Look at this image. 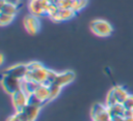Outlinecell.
I'll return each instance as SVG.
<instances>
[{
    "label": "cell",
    "instance_id": "1",
    "mask_svg": "<svg viewBox=\"0 0 133 121\" xmlns=\"http://www.w3.org/2000/svg\"><path fill=\"white\" fill-rule=\"evenodd\" d=\"M128 95L129 93L125 88H123L122 86H114L109 90L106 97L105 104L107 107H110L115 103H123L128 97Z\"/></svg>",
    "mask_w": 133,
    "mask_h": 121
},
{
    "label": "cell",
    "instance_id": "2",
    "mask_svg": "<svg viewBox=\"0 0 133 121\" xmlns=\"http://www.w3.org/2000/svg\"><path fill=\"white\" fill-rule=\"evenodd\" d=\"M90 30L97 36L107 37L112 33L113 28L109 22L102 19H96L90 23Z\"/></svg>",
    "mask_w": 133,
    "mask_h": 121
},
{
    "label": "cell",
    "instance_id": "3",
    "mask_svg": "<svg viewBox=\"0 0 133 121\" xmlns=\"http://www.w3.org/2000/svg\"><path fill=\"white\" fill-rule=\"evenodd\" d=\"M50 6L51 3L48 0H30L28 5L30 14L36 16L38 18L42 16H47Z\"/></svg>",
    "mask_w": 133,
    "mask_h": 121
},
{
    "label": "cell",
    "instance_id": "4",
    "mask_svg": "<svg viewBox=\"0 0 133 121\" xmlns=\"http://www.w3.org/2000/svg\"><path fill=\"white\" fill-rule=\"evenodd\" d=\"M21 81L22 80H20V79L2 73L1 85L4 89V91L6 93H8L9 95H11V94L16 93L17 91L21 90Z\"/></svg>",
    "mask_w": 133,
    "mask_h": 121
},
{
    "label": "cell",
    "instance_id": "5",
    "mask_svg": "<svg viewBox=\"0 0 133 121\" xmlns=\"http://www.w3.org/2000/svg\"><path fill=\"white\" fill-rule=\"evenodd\" d=\"M91 121H110L111 117L105 103H95L90 110Z\"/></svg>",
    "mask_w": 133,
    "mask_h": 121
},
{
    "label": "cell",
    "instance_id": "6",
    "mask_svg": "<svg viewBox=\"0 0 133 121\" xmlns=\"http://www.w3.org/2000/svg\"><path fill=\"white\" fill-rule=\"evenodd\" d=\"M4 74H8V75H11L14 78H17V79H20V80H23L27 77L28 74V68H27V64H23V63H20V64H15V65H11L9 66L8 68H6L5 70H3Z\"/></svg>",
    "mask_w": 133,
    "mask_h": 121
},
{
    "label": "cell",
    "instance_id": "7",
    "mask_svg": "<svg viewBox=\"0 0 133 121\" xmlns=\"http://www.w3.org/2000/svg\"><path fill=\"white\" fill-rule=\"evenodd\" d=\"M24 27L25 30L31 34L34 35L36 34L39 29H41V22H39V18L33 14H29L27 17H25L24 19Z\"/></svg>",
    "mask_w": 133,
    "mask_h": 121
},
{
    "label": "cell",
    "instance_id": "8",
    "mask_svg": "<svg viewBox=\"0 0 133 121\" xmlns=\"http://www.w3.org/2000/svg\"><path fill=\"white\" fill-rule=\"evenodd\" d=\"M10 97H11V103L16 111H22L25 108V105L28 103V95L22 90H19L16 93L11 94Z\"/></svg>",
    "mask_w": 133,
    "mask_h": 121
},
{
    "label": "cell",
    "instance_id": "9",
    "mask_svg": "<svg viewBox=\"0 0 133 121\" xmlns=\"http://www.w3.org/2000/svg\"><path fill=\"white\" fill-rule=\"evenodd\" d=\"M76 13L77 12H75L71 8H59L58 7V9L50 17V19L55 22H63V21L71 20L72 18L76 16Z\"/></svg>",
    "mask_w": 133,
    "mask_h": 121
},
{
    "label": "cell",
    "instance_id": "10",
    "mask_svg": "<svg viewBox=\"0 0 133 121\" xmlns=\"http://www.w3.org/2000/svg\"><path fill=\"white\" fill-rule=\"evenodd\" d=\"M48 72H49V69L46 68L45 66L42 67V68H38L36 70H33V71H29L28 74H27V79L29 80H32L38 84H46V81H47V77H48Z\"/></svg>",
    "mask_w": 133,
    "mask_h": 121
},
{
    "label": "cell",
    "instance_id": "11",
    "mask_svg": "<svg viewBox=\"0 0 133 121\" xmlns=\"http://www.w3.org/2000/svg\"><path fill=\"white\" fill-rule=\"evenodd\" d=\"M74 79H75V73L71 70H68V71H63V72H58L54 83L60 87H64L66 85H69L70 83H72L74 81Z\"/></svg>",
    "mask_w": 133,
    "mask_h": 121
},
{
    "label": "cell",
    "instance_id": "12",
    "mask_svg": "<svg viewBox=\"0 0 133 121\" xmlns=\"http://www.w3.org/2000/svg\"><path fill=\"white\" fill-rule=\"evenodd\" d=\"M39 85L41 84L25 78V79H23L21 81V90L24 91L27 95H30V94H33L35 92V90L38 88Z\"/></svg>",
    "mask_w": 133,
    "mask_h": 121
},
{
    "label": "cell",
    "instance_id": "13",
    "mask_svg": "<svg viewBox=\"0 0 133 121\" xmlns=\"http://www.w3.org/2000/svg\"><path fill=\"white\" fill-rule=\"evenodd\" d=\"M22 111H23V113L27 116V118H28L29 121H35L36 118H37V116H38V114H39L41 108L27 103V104L25 105V108H24Z\"/></svg>",
    "mask_w": 133,
    "mask_h": 121
},
{
    "label": "cell",
    "instance_id": "14",
    "mask_svg": "<svg viewBox=\"0 0 133 121\" xmlns=\"http://www.w3.org/2000/svg\"><path fill=\"white\" fill-rule=\"evenodd\" d=\"M34 94H35L44 103L50 101V90H49V86H47V85L41 84V85L38 86V88L35 90Z\"/></svg>",
    "mask_w": 133,
    "mask_h": 121
},
{
    "label": "cell",
    "instance_id": "15",
    "mask_svg": "<svg viewBox=\"0 0 133 121\" xmlns=\"http://www.w3.org/2000/svg\"><path fill=\"white\" fill-rule=\"evenodd\" d=\"M0 12L6 13V14L16 16L18 13V5L6 3L5 1L0 0Z\"/></svg>",
    "mask_w": 133,
    "mask_h": 121
},
{
    "label": "cell",
    "instance_id": "16",
    "mask_svg": "<svg viewBox=\"0 0 133 121\" xmlns=\"http://www.w3.org/2000/svg\"><path fill=\"white\" fill-rule=\"evenodd\" d=\"M108 108V113L110 115V117H117V116H121V117H124V113H125V108L123 105V103H115L113 105H110V107H107Z\"/></svg>",
    "mask_w": 133,
    "mask_h": 121
},
{
    "label": "cell",
    "instance_id": "17",
    "mask_svg": "<svg viewBox=\"0 0 133 121\" xmlns=\"http://www.w3.org/2000/svg\"><path fill=\"white\" fill-rule=\"evenodd\" d=\"M61 88L60 86H58L57 84L53 83L51 85H49V90H50V100H53L54 98H56L58 96V94L60 93L61 91Z\"/></svg>",
    "mask_w": 133,
    "mask_h": 121
},
{
    "label": "cell",
    "instance_id": "18",
    "mask_svg": "<svg viewBox=\"0 0 133 121\" xmlns=\"http://www.w3.org/2000/svg\"><path fill=\"white\" fill-rule=\"evenodd\" d=\"M87 4V0H73V5H72V9L75 12H78L80 10H82Z\"/></svg>",
    "mask_w": 133,
    "mask_h": 121
},
{
    "label": "cell",
    "instance_id": "19",
    "mask_svg": "<svg viewBox=\"0 0 133 121\" xmlns=\"http://www.w3.org/2000/svg\"><path fill=\"white\" fill-rule=\"evenodd\" d=\"M16 16H11V14H6V13H2L0 12V25L1 26H6L8 24H10Z\"/></svg>",
    "mask_w": 133,
    "mask_h": 121
},
{
    "label": "cell",
    "instance_id": "20",
    "mask_svg": "<svg viewBox=\"0 0 133 121\" xmlns=\"http://www.w3.org/2000/svg\"><path fill=\"white\" fill-rule=\"evenodd\" d=\"M28 103L29 104H32V105H35V107H38V108H42L44 105V102L34 93L28 95Z\"/></svg>",
    "mask_w": 133,
    "mask_h": 121
},
{
    "label": "cell",
    "instance_id": "21",
    "mask_svg": "<svg viewBox=\"0 0 133 121\" xmlns=\"http://www.w3.org/2000/svg\"><path fill=\"white\" fill-rule=\"evenodd\" d=\"M26 64H27L28 72H29V71H33V70H36V69H38V68L44 67V65H43L41 62H38V61H31V62H28V63H26Z\"/></svg>",
    "mask_w": 133,
    "mask_h": 121
},
{
    "label": "cell",
    "instance_id": "22",
    "mask_svg": "<svg viewBox=\"0 0 133 121\" xmlns=\"http://www.w3.org/2000/svg\"><path fill=\"white\" fill-rule=\"evenodd\" d=\"M123 105L126 110H132L133 111V95L129 94L128 97L126 98V100L123 102Z\"/></svg>",
    "mask_w": 133,
    "mask_h": 121
},
{
    "label": "cell",
    "instance_id": "23",
    "mask_svg": "<svg viewBox=\"0 0 133 121\" xmlns=\"http://www.w3.org/2000/svg\"><path fill=\"white\" fill-rule=\"evenodd\" d=\"M73 0H59L57 3V6L59 8H71L72 9Z\"/></svg>",
    "mask_w": 133,
    "mask_h": 121
},
{
    "label": "cell",
    "instance_id": "24",
    "mask_svg": "<svg viewBox=\"0 0 133 121\" xmlns=\"http://www.w3.org/2000/svg\"><path fill=\"white\" fill-rule=\"evenodd\" d=\"M124 118H133V111L132 110H125Z\"/></svg>",
    "mask_w": 133,
    "mask_h": 121
},
{
    "label": "cell",
    "instance_id": "25",
    "mask_svg": "<svg viewBox=\"0 0 133 121\" xmlns=\"http://www.w3.org/2000/svg\"><path fill=\"white\" fill-rule=\"evenodd\" d=\"M6 121H22L18 116H17V114L15 113V114H12L11 116H9L8 118H7V120Z\"/></svg>",
    "mask_w": 133,
    "mask_h": 121
},
{
    "label": "cell",
    "instance_id": "26",
    "mask_svg": "<svg viewBox=\"0 0 133 121\" xmlns=\"http://www.w3.org/2000/svg\"><path fill=\"white\" fill-rule=\"evenodd\" d=\"M5 1L6 3H10V4H15V5H18L20 3V0H3Z\"/></svg>",
    "mask_w": 133,
    "mask_h": 121
},
{
    "label": "cell",
    "instance_id": "27",
    "mask_svg": "<svg viewBox=\"0 0 133 121\" xmlns=\"http://www.w3.org/2000/svg\"><path fill=\"white\" fill-rule=\"evenodd\" d=\"M124 117H121V116H117V117H112L110 121H124Z\"/></svg>",
    "mask_w": 133,
    "mask_h": 121
},
{
    "label": "cell",
    "instance_id": "28",
    "mask_svg": "<svg viewBox=\"0 0 133 121\" xmlns=\"http://www.w3.org/2000/svg\"><path fill=\"white\" fill-rule=\"evenodd\" d=\"M48 1H49L51 4H55V5H57V3H58L59 0H48Z\"/></svg>",
    "mask_w": 133,
    "mask_h": 121
},
{
    "label": "cell",
    "instance_id": "29",
    "mask_svg": "<svg viewBox=\"0 0 133 121\" xmlns=\"http://www.w3.org/2000/svg\"><path fill=\"white\" fill-rule=\"evenodd\" d=\"M124 121H133V118H125Z\"/></svg>",
    "mask_w": 133,
    "mask_h": 121
},
{
    "label": "cell",
    "instance_id": "30",
    "mask_svg": "<svg viewBox=\"0 0 133 121\" xmlns=\"http://www.w3.org/2000/svg\"><path fill=\"white\" fill-rule=\"evenodd\" d=\"M4 61V58H3V55H1V63H3Z\"/></svg>",
    "mask_w": 133,
    "mask_h": 121
}]
</instances>
